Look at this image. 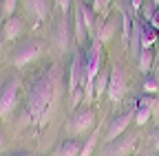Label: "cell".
Listing matches in <instances>:
<instances>
[{
  "label": "cell",
  "mask_w": 159,
  "mask_h": 156,
  "mask_svg": "<svg viewBox=\"0 0 159 156\" xmlns=\"http://www.w3.org/2000/svg\"><path fill=\"white\" fill-rule=\"evenodd\" d=\"M155 42H157V31L150 24H144L142 27V48H150Z\"/></svg>",
  "instance_id": "obj_15"
},
{
  "label": "cell",
  "mask_w": 159,
  "mask_h": 156,
  "mask_svg": "<svg viewBox=\"0 0 159 156\" xmlns=\"http://www.w3.org/2000/svg\"><path fill=\"white\" fill-rule=\"evenodd\" d=\"M128 51H130V57L133 60H139V53H142V24L139 22H133V31H130V37H128Z\"/></svg>",
  "instance_id": "obj_13"
},
{
  "label": "cell",
  "mask_w": 159,
  "mask_h": 156,
  "mask_svg": "<svg viewBox=\"0 0 159 156\" xmlns=\"http://www.w3.org/2000/svg\"><path fill=\"white\" fill-rule=\"evenodd\" d=\"M20 88H22V79L18 75H11L9 79L0 86V116H7L16 110L18 101H20Z\"/></svg>",
  "instance_id": "obj_2"
},
{
  "label": "cell",
  "mask_w": 159,
  "mask_h": 156,
  "mask_svg": "<svg viewBox=\"0 0 159 156\" xmlns=\"http://www.w3.org/2000/svg\"><path fill=\"white\" fill-rule=\"evenodd\" d=\"M150 112H152V110H148V108H137V110H135V123H137V125H144V123L150 119Z\"/></svg>",
  "instance_id": "obj_19"
},
{
  "label": "cell",
  "mask_w": 159,
  "mask_h": 156,
  "mask_svg": "<svg viewBox=\"0 0 159 156\" xmlns=\"http://www.w3.org/2000/svg\"><path fill=\"white\" fill-rule=\"evenodd\" d=\"M137 145V132H124L119 139L108 143V150L104 156H130Z\"/></svg>",
  "instance_id": "obj_6"
},
{
  "label": "cell",
  "mask_w": 159,
  "mask_h": 156,
  "mask_svg": "<svg viewBox=\"0 0 159 156\" xmlns=\"http://www.w3.org/2000/svg\"><path fill=\"white\" fill-rule=\"evenodd\" d=\"M16 7H18V0H2V9H5V15H7V18L13 15Z\"/></svg>",
  "instance_id": "obj_21"
},
{
  "label": "cell",
  "mask_w": 159,
  "mask_h": 156,
  "mask_svg": "<svg viewBox=\"0 0 159 156\" xmlns=\"http://www.w3.org/2000/svg\"><path fill=\"white\" fill-rule=\"evenodd\" d=\"M148 24L152 27V29H159V9L152 13V18H150V20H148Z\"/></svg>",
  "instance_id": "obj_25"
},
{
  "label": "cell",
  "mask_w": 159,
  "mask_h": 156,
  "mask_svg": "<svg viewBox=\"0 0 159 156\" xmlns=\"http://www.w3.org/2000/svg\"><path fill=\"white\" fill-rule=\"evenodd\" d=\"M144 156H150V154H144Z\"/></svg>",
  "instance_id": "obj_33"
},
{
  "label": "cell",
  "mask_w": 159,
  "mask_h": 156,
  "mask_svg": "<svg viewBox=\"0 0 159 156\" xmlns=\"http://www.w3.org/2000/svg\"><path fill=\"white\" fill-rule=\"evenodd\" d=\"M84 84H86V55L82 51H75L71 68H69V92L73 95Z\"/></svg>",
  "instance_id": "obj_4"
},
{
  "label": "cell",
  "mask_w": 159,
  "mask_h": 156,
  "mask_svg": "<svg viewBox=\"0 0 159 156\" xmlns=\"http://www.w3.org/2000/svg\"><path fill=\"white\" fill-rule=\"evenodd\" d=\"M55 42H57L60 53H64V51L69 48V42H71V29H69V20H66L64 13L60 15L57 22H55Z\"/></svg>",
  "instance_id": "obj_11"
},
{
  "label": "cell",
  "mask_w": 159,
  "mask_h": 156,
  "mask_svg": "<svg viewBox=\"0 0 159 156\" xmlns=\"http://www.w3.org/2000/svg\"><path fill=\"white\" fill-rule=\"evenodd\" d=\"M152 5H155V7H159V0H152Z\"/></svg>",
  "instance_id": "obj_31"
},
{
  "label": "cell",
  "mask_w": 159,
  "mask_h": 156,
  "mask_svg": "<svg viewBox=\"0 0 159 156\" xmlns=\"http://www.w3.org/2000/svg\"><path fill=\"white\" fill-rule=\"evenodd\" d=\"M95 143H97V130H95V132L89 136V141L84 143V147H82V154H80V156H91V152H93Z\"/></svg>",
  "instance_id": "obj_20"
},
{
  "label": "cell",
  "mask_w": 159,
  "mask_h": 156,
  "mask_svg": "<svg viewBox=\"0 0 159 156\" xmlns=\"http://www.w3.org/2000/svg\"><path fill=\"white\" fill-rule=\"evenodd\" d=\"M130 2H133V9H142V2H144V0H130Z\"/></svg>",
  "instance_id": "obj_27"
},
{
  "label": "cell",
  "mask_w": 159,
  "mask_h": 156,
  "mask_svg": "<svg viewBox=\"0 0 159 156\" xmlns=\"http://www.w3.org/2000/svg\"><path fill=\"white\" fill-rule=\"evenodd\" d=\"M82 2H86V0H82Z\"/></svg>",
  "instance_id": "obj_34"
},
{
  "label": "cell",
  "mask_w": 159,
  "mask_h": 156,
  "mask_svg": "<svg viewBox=\"0 0 159 156\" xmlns=\"http://www.w3.org/2000/svg\"><path fill=\"white\" fill-rule=\"evenodd\" d=\"M155 79H157V84H159V73H157V77H155Z\"/></svg>",
  "instance_id": "obj_32"
},
{
  "label": "cell",
  "mask_w": 159,
  "mask_h": 156,
  "mask_svg": "<svg viewBox=\"0 0 159 156\" xmlns=\"http://www.w3.org/2000/svg\"><path fill=\"white\" fill-rule=\"evenodd\" d=\"M62 92V66H53L35 77V82L29 86L27 108L22 123H31L38 128H44L51 119V114L57 106V97Z\"/></svg>",
  "instance_id": "obj_1"
},
{
  "label": "cell",
  "mask_w": 159,
  "mask_h": 156,
  "mask_svg": "<svg viewBox=\"0 0 159 156\" xmlns=\"http://www.w3.org/2000/svg\"><path fill=\"white\" fill-rule=\"evenodd\" d=\"M20 33H22V22H20L16 15L7 18V22H5V27H2L5 40H7V42H13V40H18V37H20Z\"/></svg>",
  "instance_id": "obj_14"
},
{
  "label": "cell",
  "mask_w": 159,
  "mask_h": 156,
  "mask_svg": "<svg viewBox=\"0 0 159 156\" xmlns=\"http://www.w3.org/2000/svg\"><path fill=\"white\" fill-rule=\"evenodd\" d=\"M152 60H155V57H152V51H150V48H144L142 53H139V60H137L139 70L148 75V70L152 68Z\"/></svg>",
  "instance_id": "obj_16"
},
{
  "label": "cell",
  "mask_w": 159,
  "mask_h": 156,
  "mask_svg": "<svg viewBox=\"0 0 159 156\" xmlns=\"http://www.w3.org/2000/svg\"><path fill=\"white\" fill-rule=\"evenodd\" d=\"M133 119H135V112H126V114H122V116H115V119L111 121V125H108V132H106V136H104V141H106V143H113L115 139H119V136L128 130V125H130Z\"/></svg>",
  "instance_id": "obj_8"
},
{
  "label": "cell",
  "mask_w": 159,
  "mask_h": 156,
  "mask_svg": "<svg viewBox=\"0 0 159 156\" xmlns=\"http://www.w3.org/2000/svg\"><path fill=\"white\" fill-rule=\"evenodd\" d=\"M152 145H155V150L159 152V128L152 132Z\"/></svg>",
  "instance_id": "obj_26"
},
{
  "label": "cell",
  "mask_w": 159,
  "mask_h": 156,
  "mask_svg": "<svg viewBox=\"0 0 159 156\" xmlns=\"http://www.w3.org/2000/svg\"><path fill=\"white\" fill-rule=\"evenodd\" d=\"M11 156H31V154H27V152H20V154H11Z\"/></svg>",
  "instance_id": "obj_30"
},
{
  "label": "cell",
  "mask_w": 159,
  "mask_h": 156,
  "mask_svg": "<svg viewBox=\"0 0 159 156\" xmlns=\"http://www.w3.org/2000/svg\"><path fill=\"white\" fill-rule=\"evenodd\" d=\"M55 5H57L60 13H64V15H66V11H69V5H71V0H55Z\"/></svg>",
  "instance_id": "obj_24"
},
{
  "label": "cell",
  "mask_w": 159,
  "mask_h": 156,
  "mask_svg": "<svg viewBox=\"0 0 159 156\" xmlns=\"http://www.w3.org/2000/svg\"><path fill=\"white\" fill-rule=\"evenodd\" d=\"M42 53H44V42L42 40H35V37H33V40H25L22 44L18 46V51L13 53V64L18 68H25L31 62H35Z\"/></svg>",
  "instance_id": "obj_3"
},
{
  "label": "cell",
  "mask_w": 159,
  "mask_h": 156,
  "mask_svg": "<svg viewBox=\"0 0 159 156\" xmlns=\"http://www.w3.org/2000/svg\"><path fill=\"white\" fill-rule=\"evenodd\" d=\"M115 33V22H113V18H108L106 24H102V31H99V42H111V37Z\"/></svg>",
  "instance_id": "obj_17"
},
{
  "label": "cell",
  "mask_w": 159,
  "mask_h": 156,
  "mask_svg": "<svg viewBox=\"0 0 159 156\" xmlns=\"http://www.w3.org/2000/svg\"><path fill=\"white\" fill-rule=\"evenodd\" d=\"M93 123H95L93 108H75L66 123V130H69V134H82V132H89L93 128Z\"/></svg>",
  "instance_id": "obj_5"
},
{
  "label": "cell",
  "mask_w": 159,
  "mask_h": 156,
  "mask_svg": "<svg viewBox=\"0 0 159 156\" xmlns=\"http://www.w3.org/2000/svg\"><path fill=\"white\" fill-rule=\"evenodd\" d=\"M108 99L111 101H122L124 95H126V79H124V73L119 66L111 68V79H108Z\"/></svg>",
  "instance_id": "obj_7"
},
{
  "label": "cell",
  "mask_w": 159,
  "mask_h": 156,
  "mask_svg": "<svg viewBox=\"0 0 159 156\" xmlns=\"http://www.w3.org/2000/svg\"><path fill=\"white\" fill-rule=\"evenodd\" d=\"M2 42H5V35H2V29H0V55H2Z\"/></svg>",
  "instance_id": "obj_29"
},
{
  "label": "cell",
  "mask_w": 159,
  "mask_h": 156,
  "mask_svg": "<svg viewBox=\"0 0 159 156\" xmlns=\"http://www.w3.org/2000/svg\"><path fill=\"white\" fill-rule=\"evenodd\" d=\"M73 35H75V42L77 46H82L89 37V31H86V24H84V15H82V0L75 5V11H73Z\"/></svg>",
  "instance_id": "obj_10"
},
{
  "label": "cell",
  "mask_w": 159,
  "mask_h": 156,
  "mask_svg": "<svg viewBox=\"0 0 159 156\" xmlns=\"http://www.w3.org/2000/svg\"><path fill=\"white\" fill-rule=\"evenodd\" d=\"M25 7H27V13L33 18V22L40 24L49 18V11H51V0H22Z\"/></svg>",
  "instance_id": "obj_9"
},
{
  "label": "cell",
  "mask_w": 159,
  "mask_h": 156,
  "mask_svg": "<svg viewBox=\"0 0 159 156\" xmlns=\"http://www.w3.org/2000/svg\"><path fill=\"white\" fill-rule=\"evenodd\" d=\"M144 90H146V92H157V90H159V84H157L155 77H148V79L144 82Z\"/></svg>",
  "instance_id": "obj_23"
},
{
  "label": "cell",
  "mask_w": 159,
  "mask_h": 156,
  "mask_svg": "<svg viewBox=\"0 0 159 156\" xmlns=\"http://www.w3.org/2000/svg\"><path fill=\"white\" fill-rule=\"evenodd\" d=\"M108 79H111V70H104L97 75V86H95V97L104 95V90H108Z\"/></svg>",
  "instance_id": "obj_18"
},
{
  "label": "cell",
  "mask_w": 159,
  "mask_h": 156,
  "mask_svg": "<svg viewBox=\"0 0 159 156\" xmlns=\"http://www.w3.org/2000/svg\"><path fill=\"white\" fill-rule=\"evenodd\" d=\"M108 2H111V0H91V9H93L95 13H102V11L108 7Z\"/></svg>",
  "instance_id": "obj_22"
},
{
  "label": "cell",
  "mask_w": 159,
  "mask_h": 156,
  "mask_svg": "<svg viewBox=\"0 0 159 156\" xmlns=\"http://www.w3.org/2000/svg\"><path fill=\"white\" fill-rule=\"evenodd\" d=\"M2 20H5V9H2V0H0V24H2Z\"/></svg>",
  "instance_id": "obj_28"
},
{
  "label": "cell",
  "mask_w": 159,
  "mask_h": 156,
  "mask_svg": "<svg viewBox=\"0 0 159 156\" xmlns=\"http://www.w3.org/2000/svg\"><path fill=\"white\" fill-rule=\"evenodd\" d=\"M82 143H80L77 139H66L62 141L55 150H53V156H80L82 154Z\"/></svg>",
  "instance_id": "obj_12"
}]
</instances>
